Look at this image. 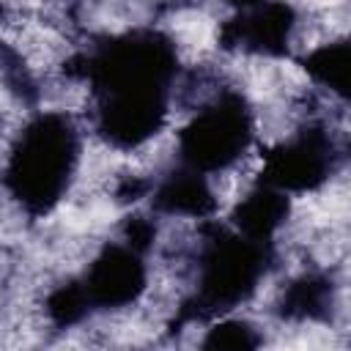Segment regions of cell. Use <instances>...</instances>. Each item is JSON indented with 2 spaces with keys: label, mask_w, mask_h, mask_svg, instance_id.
<instances>
[{
  "label": "cell",
  "mask_w": 351,
  "mask_h": 351,
  "mask_svg": "<svg viewBox=\"0 0 351 351\" xmlns=\"http://www.w3.org/2000/svg\"><path fill=\"white\" fill-rule=\"evenodd\" d=\"M346 55H348L346 33L318 41L304 52L302 69L313 80L315 85L313 90H326L329 96H337L340 101H346Z\"/></svg>",
  "instance_id": "obj_2"
},
{
  "label": "cell",
  "mask_w": 351,
  "mask_h": 351,
  "mask_svg": "<svg viewBox=\"0 0 351 351\" xmlns=\"http://www.w3.org/2000/svg\"><path fill=\"white\" fill-rule=\"evenodd\" d=\"M225 3L239 5V8H252V5H261V3H266V0H225Z\"/></svg>",
  "instance_id": "obj_3"
},
{
  "label": "cell",
  "mask_w": 351,
  "mask_h": 351,
  "mask_svg": "<svg viewBox=\"0 0 351 351\" xmlns=\"http://www.w3.org/2000/svg\"><path fill=\"white\" fill-rule=\"evenodd\" d=\"M82 137L69 112H41L27 118L5 148L3 181L30 217L52 211L77 178Z\"/></svg>",
  "instance_id": "obj_1"
}]
</instances>
